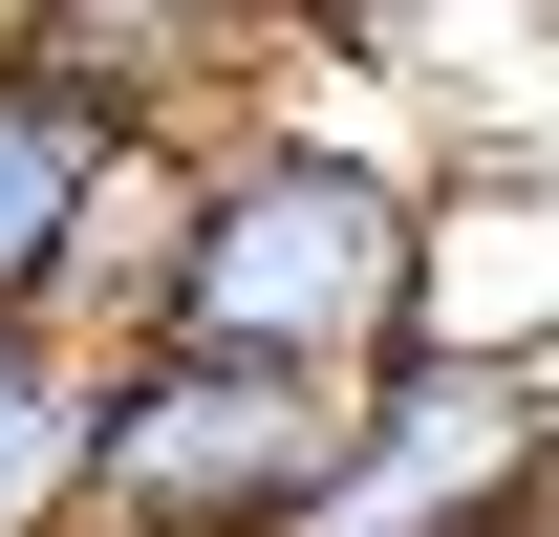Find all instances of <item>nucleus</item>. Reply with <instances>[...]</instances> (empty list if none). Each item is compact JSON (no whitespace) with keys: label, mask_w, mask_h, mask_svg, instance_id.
Returning <instances> with one entry per match:
<instances>
[{"label":"nucleus","mask_w":559,"mask_h":537,"mask_svg":"<svg viewBox=\"0 0 559 537\" xmlns=\"http://www.w3.org/2000/svg\"><path fill=\"white\" fill-rule=\"evenodd\" d=\"M409 344L559 366V130H474L409 172Z\"/></svg>","instance_id":"obj_5"},{"label":"nucleus","mask_w":559,"mask_h":537,"mask_svg":"<svg viewBox=\"0 0 559 537\" xmlns=\"http://www.w3.org/2000/svg\"><path fill=\"white\" fill-rule=\"evenodd\" d=\"M66 430H86V344L0 323V537H66Z\"/></svg>","instance_id":"obj_8"},{"label":"nucleus","mask_w":559,"mask_h":537,"mask_svg":"<svg viewBox=\"0 0 559 537\" xmlns=\"http://www.w3.org/2000/svg\"><path fill=\"white\" fill-rule=\"evenodd\" d=\"M86 172H108V151L0 65V323H44V279H66V237H86Z\"/></svg>","instance_id":"obj_7"},{"label":"nucleus","mask_w":559,"mask_h":537,"mask_svg":"<svg viewBox=\"0 0 559 537\" xmlns=\"http://www.w3.org/2000/svg\"><path fill=\"white\" fill-rule=\"evenodd\" d=\"M173 215H194V151H108L66 279H44V344H151V301H173Z\"/></svg>","instance_id":"obj_6"},{"label":"nucleus","mask_w":559,"mask_h":537,"mask_svg":"<svg viewBox=\"0 0 559 537\" xmlns=\"http://www.w3.org/2000/svg\"><path fill=\"white\" fill-rule=\"evenodd\" d=\"M301 537H559V366H474V344L345 366V452Z\"/></svg>","instance_id":"obj_3"},{"label":"nucleus","mask_w":559,"mask_h":537,"mask_svg":"<svg viewBox=\"0 0 559 537\" xmlns=\"http://www.w3.org/2000/svg\"><path fill=\"white\" fill-rule=\"evenodd\" d=\"M280 44H323V65H366V44H388V22H409V0H259Z\"/></svg>","instance_id":"obj_9"},{"label":"nucleus","mask_w":559,"mask_h":537,"mask_svg":"<svg viewBox=\"0 0 559 537\" xmlns=\"http://www.w3.org/2000/svg\"><path fill=\"white\" fill-rule=\"evenodd\" d=\"M151 344H237V366H388L409 344V172L366 130H301V108H237L194 151V215H173V301Z\"/></svg>","instance_id":"obj_1"},{"label":"nucleus","mask_w":559,"mask_h":537,"mask_svg":"<svg viewBox=\"0 0 559 537\" xmlns=\"http://www.w3.org/2000/svg\"><path fill=\"white\" fill-rule=\"evenodd\" d=\"M0 65L44 86L86 151H215L259 108L280 22L259 0H0Z\"/></svg>","instance_id":"obj_4"},{"label":"nucleus","mask_w":559,"mask_h":537,"mask_svg":"<svg viewBox=\"0 0 559 537\" xmlns=\"http://www.w3.org/2000/svg\"><path fill=\"white\" fill-rule=\"evenodd\" d=\"M345 452L323 366H237V344H86L66 430V537H301Z\"/></svg>","instance_id":"obj_2"}]
</instances>
